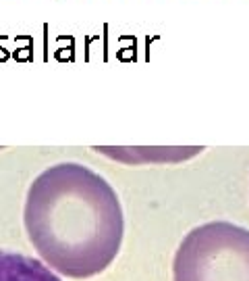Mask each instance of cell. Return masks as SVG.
<instances>
[{"mask_svg":"<svg viewBox=\"0 0 249 281\" xmlns=\"http://www.w3.org/2000/svg\"><path fill=\"white\" fill-rule=\"evenodd\" d=\"M29 242L52 271L91 277L116 259L125 219L112 185L79 162H61L33 179L25 200Z\"/></svg>","mask_w":249,"mask_h":281,"instance_id":"6da1fadb","label":"cell"},{"mask_svg":"<svg viewBox=\"0 0 249 281\" xmlns=\"http://www.w3.org/2000/svg\"><path fill=\"white\" fill-rule=\"evenodd\" d=\"M174 281H249V229L210 221L191 229L172 263Z\"/></svg>","mask_w":249,"mask_h":281,"instance_id":"7a4b0ae2","label":"cell"},{"mask_svg":"<svg viewBox=\"0 0 249 281\" xmlns=\"http://www.w3.org/2000/svg\"><path fill=\"white\" fill-rule=\"evenodd\" d=\"M0 281H63V279L40 259L13 250H0Z\"/></svg>","mask_w":249,"mask_h":281,"instance_id":"3957f363","label":"cell"}]
</instances>
